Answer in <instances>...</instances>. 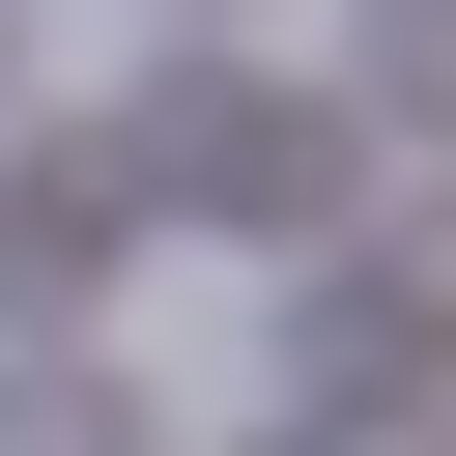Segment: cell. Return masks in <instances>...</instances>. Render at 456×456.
I'll use <instances>...</instances> for the list:
<instances>
[{
	"label": "cell",
	"mask_w": 456,
	"mask_h": 456,
	"mask_svg": "<svg viewBox=\"0 0 456 456\" xmlns=\"http://www.w3.org/2000/svg\"><path fill=\"white\" fill-rule=\"evenodd\" d=\"M114 285H142V171H114V114H28V142H0V314L86 342Z\"/></svg>",
	"instance_id": "1"
},
{
	"label": "cell",
	"mask_w": 456,
	"mask_h": 456,
	"mask_svg": "<svg viewBox=\"0 0 456 456\" xmlns=\"http://www.w3.org/2000/svg\"><path fill=\"white\" fill-rule=\"evenodd\" d=\"M428 399V256H285V428H399Z\"/></svg>",
	"instance_id": "2"
},
{
	"label": "cell",
	"mask_w": 456,
	"mask_h": 456,
	"mask_svg": "<svg viewBox=\"0 0 456 456\" xmlns=\"http://www.w3.org/2000/svg\"><path fill=\"white\" fill-rule=\"evenodd\" d=\"M0 456H171V428H142V370H86V342H0Z\"/></svg>",
	"instance_id": "3"
},
{
	"label": "cell",
	"mask_w": 456,
	"mask_h": 456,
	"mask_svg": "<svg viewBox=\"0 0 456 456\" xmlns=\"http://www.w3.org/2000/svg\"><path fill=\"white\" fill-rule=\"evenodd\" d=\"M256 456H399V428H256Z\"/></svg>",
	"instance_id": "4"
},
{
	"label": "cell",
	"mask_w": 456,
	"mask_h": 456,
	"mask_svg": "<svg viewBox=\"0 0 456 456\" xmlns=\"http://www.w3.org/2000/svg\"><path fill=\"white\" fill-rule=\"evenodd\" d=\"M0 142H28V0H0Z\"/></svg>",
	"instance_id": "5"
}]
</instances>
